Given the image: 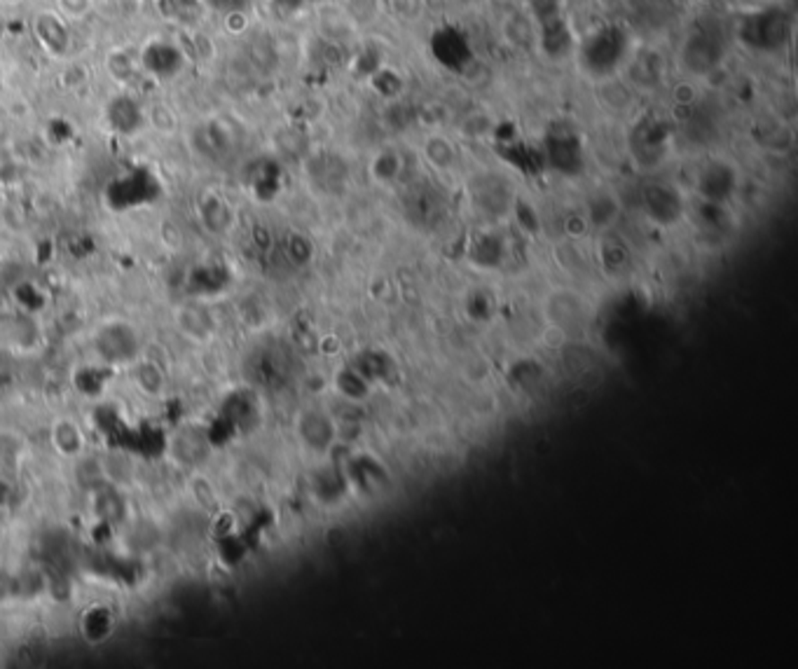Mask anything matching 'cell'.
Instances as JSON below:
<instances>
[{"instance_id":"cell-4","label":"cell","mask_w":798,"mask_h":669,"mask_svg":"<svg viewBox=\"0 0 798 669\" xmlns=\"http://www.w3.org/2000/svg\"><path fill=\"white\" fill-rule=\"evenodd\" d=\"M148 120H150L152 127L162 133H174L178 129V117H176L174 108L164 101L152 103L150 108H148Z\"/></svg>"},{"instance_id":"cell-5","label":"cell","mask_w":798,"mask_h":669,"mask_svg":"<svg viewBox=\"0 0 798 669\" xmlns=\"http://www.w3.org/2000/svg\"><path fill=\"white\" fill-rule=\"evenodd\" d=\"M97 0H55V10L66 21H82L94 13Z\"/></svg>"},{"instance_id":"cell-3","label":"cell","mask_w":798,"mask_h":669,"mask_svg":"<svg viewBox=\"0 0 798 669\" xmlns=\"http://www.w3.org/2000/svg\"><path fill=\"white\" fill-rule=\"evenodd\" d=\"M55 442L56 450H61L66 457H75L82 450V433H80V428L75 424L64 419L55 426Z\"/></svg>"},{"instance_id":"cell-1","label":"cell","mask_w":798,"mask_h":669,"mask_svg":"<svg viewBox=\"0 0 798 669\" xmlns=\"http://www.w3.org/2000/svg\"><path fill=\"white\" fill-rule=\"evenodd\" d=\"M71 21L61 17L55 7L47 10H38L30 19V33L36 38V43L45 49V55L64 59L71 52Z\"/></svg>"},{"instance_id":"cell-2","label":"cell","mask_w":798,"mask_h":669,"mask_svg":"<svg viewBox=\"0 0 798 669\" xmlns=\"http://www.w3.org/2000/svg\"><path fill=\"white\" fill-rule=\"evenodd\" d=\"M103 64H106V71H108L110 80L120 87L132 85L141 68L139 59H136L132 49L127 47H113L108 55H106V61H103Z\"/></svg>"},{"instance_id":"cell-6","label":"cell","mask_w":798,"mask_h":669,"mask_svg":"<svg viewBox=\"0 0 798 669\" xmlns=\"http://www.w3.org/2000/svg\"><path fill=\"white\" fill-rule=\"evenodd\" d=\"M19 3H24V0H0V5H7V7L19 5Z\"/></svg>"}]
</instances>
